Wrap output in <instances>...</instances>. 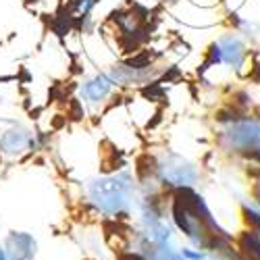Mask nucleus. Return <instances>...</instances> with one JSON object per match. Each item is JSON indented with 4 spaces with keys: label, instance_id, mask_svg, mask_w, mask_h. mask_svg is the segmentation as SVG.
I'll list each match as a JSON object with an SVG mask.
<instances>
[{
    "label": "nucleus",
    "instance_id": "obj_1",
    "mask_svg": "<svg viewBox=\"0 0 260 260\" xmlns=\"http://www.w3.org/2000/svg\"><path fill=\"white\" fill-rule=\"evenodd\" d=\"M88 191H90V200L102 212L115 214V212H121L129 204L134 183L127 173H121V175H111V177H102V179L92 181Z\"/></svg>",
    "mask_w": 260,
    "mask_h": 260
},
{
    "label": "nucleus",
    "instance_id": "obj_2",
    "mask_svg": "<svg viewBox=\"0 0 260 260\" xmlns=\"http://www.w3.org/2000/svg\"><path fill=\"white\" fill-rule=\"evenodd\" d=\"M5 252L9 256V260H31L36 256V240L34 235L25 233V231H13L7 235L5 242Z\"/></svg>",
    "mask_w": 260,
    "mask_h": 260
},
{
    "label": "nucleus",
    "instance_id": "obj_3",
    "mask_svg": "<svg viewBox=\"0 0 260 260\" xmlns=\"http://www.w3.org/2000/svg\"><path fill=\"white\" fill-rule=\"evenodd\" d=\"M27 146H31V138L23 129H11V132H7L0 138V150H3L5 154H19V152H23Z\"/></svg>",
    "mask_w": 260,
    "mask_h": 260
},
{
    "label": "nucleus",
    "instance_id": "obj_4",
    "mask_svg": "<svg viewBox=\"0 0 260 260\" xmlns=\"http://www.w3.org/2000/svg\"><path fill=\"white\" fill-rule=\"evenodd\" d=\"M221 54H223V62H229V64H240L244 60V46L242 42L233 38V36H225L221 40Z\"/></svg>",
    "mask_w": 260,
    "mask_h": 260
},
{
    "label": "nucleus",
    "instance_id": "obj_5",
    "mask_svg": "<svg viewBox=\"0 0 260 260\" xmlns=\"http://www.w3.org/2000/svg\"><path fill=\"white\" fill-rule=\"evenodd\" d=\"M108 90H111V79L104 77V75H98V77H94V79H90L88 83H85L81 92L90 102H100L102 98H106Z\"/></svg>",
    "mask_w": 260,
    "mask_h": 260
},
{
    "label": "nucleus",
    "instance_id": "obj_6",
    "mask_svg": "<svg viewBox=\"0 0 260 260\" xmlns=\"http://www.w3.org/2000/svg\"><path fill=\"white\" fill-rule=\"evenodd\" d=\"M240 250L250 258V260H260V235L258 233H244L240 237Z\"/></svg>",
    "mask_w": 260,
    "mask_h": 260
},
{
    "label": "nucleus",
    "instance_id": "obj_7",
    "mask_svg": "<svg viewBox=\"0 0 260 260\" xmlns=\"http://www.w3.org/2000/svg\"><path fill=\"white\" fill-rule=\"evenodd\" d=\"M244 216H246V223L250 225V229L260 235V212L250 206H244Z\"/></svg>",
    "mask_w": 260,
    "mask_h": 260
},
{
    "label": "nucleus",
    "instance_id": "obj_8",
    "mask_svg": "<svg viewBox=\"0 0 260 260\" xmlns=\"http://www.w3.org/2000/svg\"><path fill=\"white\" fill-rule=\"evenodd\" d=\"M181 256L185 260H206V256L202 252H196V250H189V248H183L181 250Z\"/></svg>",
    "mask_w": 260,
    "mask_h": 260
},
{
    "label": "nucleus",
    "instance_id": "obj_9",
    "mask_svg": "<svg viewBox=\"0 0 260 260\" xmlns=\"http://www.w3.org/2000/svg\"><path fill=\"white\" fill-rule=\"evenodd\" d=\"M252 79L260 83V64H256V67H254V73H252Z\"/></svg>",
    "mask_w": 260,
    "mask_h": 260
},
{
    "label": "nucleus",
    "instance_id": "obj_10",
    "mask_svg": "<svg viewBox=\"0 0 260 260\" xmlns=\"http://www.w3.org/2000/svg\"><path fill=\"white\" fill-rule=\"evenodd\" d=\"M254 196H256V200H258V204H260V181H258L256 187H254Z\"/></svg>",
    "mask_w": 260,
    "mask_h": 260
},
{
    "label": "nucleus",
    "instance_id": "obj_11",
    "mask_svg": "<svg viewBox=\"0 0 260 260\" xmlns=\"http://www.w3.org/2000/svg\"><path fill=\"white\" fill-rule=\"evenodd\" d=\"M0 260H9V256H7V252H5L3 246H0Z\"/></svg>",
    "mask_w": 260,
    "mask_h": 260
}]
</instances>
